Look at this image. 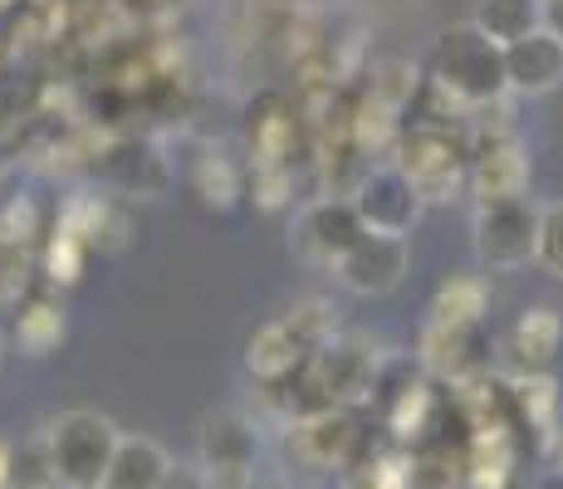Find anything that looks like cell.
Segmentation results:
<instances>
[{
    "mask_svg": "<svg viewBox=\"0 0 563 489\" xmlns=\"http://www.w3.org/2000/svg\"><path fill=\"white\" fill-rule=\"evenodd\" d=\"M427 84L446 93L451 103H461L465 113H481L510 93L505 89V49L485 40L475 25H451L431 45Z\"/></svg>",
    "mask_w": 563,
    "mask_h": 489,
    "instance_id": "1",
    "label": "cell"
},
{
    "mask_svg": "<svg viewBox=\"0 0 563 489\" xmlns=\"http://www.w3.org/2000/svg\"><path fill=\"white\" fill-rule=\"evenodd\" d=\"M465 152H471V133L456 123H431V118H411L397 137L393 167L411 181L421 205L451 201L465 187Z\"/></svg>",
    "mask_w": 563,
    "mask_h": 489,
    "instance_id": "2",
    "label": "cell"
},
{
    "mask_svg": "<svg viewBox=\"0 0 563 489\" xmlns=\"http://www.w3.org/2000/svg\"><path fill=\"white\" fill-rule=\"evenodd\" d=\"M123 431L113 426L99 411H64L49 421L40 455H45V470L54 489H99L108 460L118 451Z\"/></svg>",
    "mask_w": 563,
    "mask_h": 489,
    "instance_id": "3",
    "label": "cell"
},
{
    "mask_svg": "<svg viewBox=\"0 0 563 489\" xmlns=\"http://www.w3.org/2000/svg\"><path fill=\"white\" fill-rule=\"evenodd\" d=\"M285 455L309 475L349 470V465L367 460L363 451V421L349 407H319L305 416H289L285 426Z\"/></svg>",
    "mask_w": 563,
    "mask_h": 489,
    "instance_id": "4",
    "label": "cell"
},
{
    "mask_svg": "<svg viewBox=\"0 0 563 489\" xmlns=\"http://www.w3.org/2000/svg\"><path fill=\"white\" fill-rule=\"evenodd\" d=\"M197 470L206 475V489H251L255 485V455H260V431L245 411H206L197 431Z\"/></svg>",
    "mask_w": 563,
    "mask_h": 489,
    "instance_id": "5",
    "label": "cell"
},
{
    "mask_svg": "<svg viewBox=\"0 0 563 489\" xmlns=\"http://www.w3.org/2000/svg\"><path fill=\"white\" fill-rule=\"evenodd\" d=\"M475 259L490 269H519L539 249V205L529 196L475 205Z\"/></svg>",
    "mask_w": 563,
    "mask_h": 489,
    "instance_id": "6",
    "label": "cell"
},
{
    "mask_svg": "<svg viewBox=\"0 0 563 489\" xmlns=\"http://www.w3.org/2000/svg\"><path fill=\"white\" fill-rule=\"evenodd\" d=\"M465 191L475 196V205L525 196L529 191V147L519 143L515 133H471Z\"/></svg>",
    "mask_w": 563,
    "mask_h": 489,
    "instance_id": "7",
    "label": "cell"
},
{
    "mask_svg": "<svg viewBox=\"0 0 563 489\" xmlns=\"http://www.w3.org/2000/svg\"><path fill=\"white\" fill-rule=\"evenodd\" d=\"M309 147L305 118L289 93H260L245 108V152L251 167H295L299 152Z\"/></svg>",
    "mask_w": 563,
    "mask_h": 489,
    "instance_id": "8",
    "label": "cell"
},
{
    "mask_svg": "<svg viewBox=\"0 0 563 489\" xmlns=\"http://www.w3.org/2000/svg\"><path fill=\"white\" fill-rule=\"evenodd\" d=\"M349 205L358 211L363 231L397 235V241H407V231L421 221V196L411 191V181L393 167V162H377V167H367L363 181L349 191Z\"/></svg>",
    "mask_w": 563,
    "mask_h": 489,
    "instance_id": "9",
    "label": "cell"
},
{
    "mask_svg": "<svg viewBox=\"0 0 563 489\" xmlns=\"http://www.w3.org/2000/svg\"><path fill=\"white\" fill-rule=\"evenodd\" d=\"M363 235L358 211L349 205V196H319V201H305L295 215V249L309 259V265L333 269L339 255Z\"/></svg>",
    "mask_w": 563,
    "mask_h": 489,
    "instance_id": "10",
    "label": "cell"
},
{
    "mask_svg": "<svg viewBox=\"0 0 563 489\" xmlns=\"http://www.w3.org/2000/svg\"><path fill=\"white\" fill-rule=\"evenodd\" d=\"M490 347H485V323H441V319H427L421 329V343H417V357L431 377L441 382H465V377L485 373L490 367Z\"/></svg>",
    "mask_w": 563,
    "mask_h": 489,
    "instance_id": "11",
    "label": "cell"
},
{
    "mask_svg": "<svg viewBox=\"0 0 563 489\" xmlns=\"http://www.w3.org/2000/svg\"><path fill=\"white\" fill-rule=\"evenodd\" d=\"M333 275H339V285L353 289V293H393L407 275V241L363 231L358 241L339 255Z\"/></svg>",
    "mask_w": 563,
    "mask_h": 489,
    "instance_id": "12",
    "label": "cell"
},
{
    "mask_svg": "<svg viewBox=\"0 0 563 489\" xmlns=\"http://www.w3.org/2000/svg\"><path fill=\"white\" fill-rule=\"evenodd\" d=\"M505 49V89L519 98H544L563 84V40L549 35V30H534V35L515 40Z\"/></svg>",
    "mask_w": 563,
    "mask_h": 489,
    "instance_id": "13",
    "label": "cell"
},
{
    "mask_svg": "<svg viewBox=\"0 0 563 489\" xmlns=\"http://www.w3.org/2000/svg\"><path fill=\"white\" fill-rule=\"evenodd\" d=\"M559 347H563V319H559V309L539 303V309L519 313V323L510 329V338H505V367H510L515 377L549 373V367H554V357H559Z\"/></svg>",
    "mask_w": 563,
    "mask_h": 489,
    "instance_id": "14",
    "label": "cell"
},
{
    "mask_svg": "<svg viewBox=\"0 0 563 489\" xmlns=\"http://www.w3.org/2000/svg\"><path fill=\"white\" fill-rule=\"evenodd\" d=\"M305 357H309V347L289 333L285 319H269L265 329H255L251 343H245V367H251V377L260 387L289 382V377L305 367Z\"/></svg>",
    "mask_w": 563,
    "mask_h": 489,
    "instance_id": "15",
    "label": "cell"
},
{
    "mask_svg": "<svg viewBox=\"0 0 563 489\" xmlns=\"http://www.w3.org/2000/svg\"><path fill=\"white\" fill-rule=\"evenodd\" d=\"M402 127H407L402 108L383 103V98H373V93H363V89L353 93V108H349V143L358 147L367 162H393Z\"/></svg>",
    "mask_w": 563,
    "mask_h": 489,
    "instance_id": "16",
    "label": "cell"
},
{
    "mask_svg": "<svg viewBox=\"0 0 563 489\" xmlns=\"http://www.w3.org/2000/svg\"><path fill=\"white\" fill-rule=\"evenodd\" d=\"M456 416H461L465 431H515L510 382L490 377V367L456 382Z\"/></svg>",
    "mask_w": 563,
    "mask_h": 489,
    "instance_id": "17",
    "label": "cell"
},
{
    "mask_svg": "<svg viewBox=\"0 0 563 489\" xmlns=\"http://www.w3.org/2000/svg\"><path fill=\"white\" fill-rule=\"evenodd\" d=\"M167 451L147 436H118V451L108 460L99 489H157L167 475Z\"/></svg>",
    "mask_w": 563,
    "mask_h": 489,
    "instance_id": "18",
    "label": "cell"
},
{
    "mask_svg": "<svg viewBox=\"0 0 563 489\" xmlns=\"http://www.w3.org/2000/svg\"><path fill=\"white\" fill-rule=\"evenodd\" d=\"M471 25L495 45H515V40L544 30V0H481Z\"/></svg>",
    "mask_w": 563,
    "mask_h": 489,
    "instance_id": "19",
    "label": "cell"
},
{
    "mask_svg": "<svg viewBox=\"0 0 563 489\" xmlns=\"http://www.w3.org/2000/svg\"><path fill=\"white\" fill-rule=\"evenodd\" d=\"M191 191L206 211H231L245 196V167H235L225 152L206 147L197 162H191Z\"/></svg>",
    "mask_w": 563,
    "mask_h": 489,
    "instance_id": "20",
    "label": "cell"
},
{
    "mask_svg": "<svg viewBox=\"0 0 563 489\" xmlns=\"http://www.w3.org/2000/svg\"><path fill=\"white\" fill-rule=\"evenodd\" d=\"M108 171H113L118 187H128L137 196H157L167 187V162L157 157L153 143H137V137H128V143H118L108 152Z\"/></svg>",
    "mask_w": 563,
    "mask_h": 489,
    "instance_id": "21",
    "label": "cell"
},
{
    "mask_svg": "<svg viewBox=\"0 0 563 489\" xmlns=\"http://www.w3.org/2000/svg\"><path fill=\"white\" fill-rule=\"evenodd\" d=\"M490 313V285L481 275H451L431 299V319L441 323H485Z\"/></svg>",
    "mask_w": 563,
    "mask_h": 489,
    "instance_id": "22",
    "label": "cell"
},
{
    "mask_svg": "<svg viewBox=\"0 0 563 489\" xmlns=\"http://www.w3.org/2000/svg\"><path fill=\"white\" fill-rule=\"evenodd\" d=\"M421 69L411 59H373L367 64V74H363V93H373V98H383V103H393V108H407L417 103V93H421Z\"/></svg>",
    "mask_w": 563,
    "mask_h": 489,
    "instance_id": "23",
    "label": "cell"
},
{
    "mask_svg": "<svg viewBox=\"0 0 563 489\" xmlns=\"http://www.w3.org/2000/svg\"><path fill=\"white\" fill-rule=\"evenodd\" d=\"M510 407H515V426L529 431H549L559 411V387L549 373H529V377H510Z\"/></svg>",
    "mask_w": 563,
    "mask_h": 489,
    "instance_id": "24",
    "label": "cell"
},
{
    "mask_svg": "<svg viewBox=\"0 0 563 489\" xmlns=\"http://www.w3.org/2000/svg\"><path fill=\"white\" fill-rule=\"evenodd\" d=\"M15 338H20V347H25L30 357L54 353V347L64 343V313H59V303H49V299L25 303V309H20V323H15Z\"/></svg>",
    "mask_w": 563,
    "mask_h": 489,
    "instance_id": "25",
    "label": "cell"
},
{
    "mask_svg": "<svg viewBox=\"0 0 563 489\" xmlns=\"http://www.w3.org/2000/svg\"><path fill=\"white\" fill-rule=\"evenodd\" d=\"M295 167H245V196L260 205V211H285L295 201Z\"/></svg>",
    "mask_w": 563,
    "mask_h": 489,
    "instance_id": "26",
    "label": "cell"
},
{
    "mask_svg": "<svg viewBox=\"0 0 563 489\" xmlns=\"http://www.w3.org/2000/svg\"><path fill=\"white\" fill-rule=\"evenodd\" d=\"M279 319L289 323V333H295V338L305 343L309 353H313L319 343H329L333 333H339V319H333V309H329L323 299H299L295 309H285Z\"/></svg>",
    "mask_w": 563,
    "mask_h": 489,
    "instance_id": "27",
    "label": "cell"
},
{
    "mask_svg": "<svg viewBox=\"0 0 563 489\" xmlns=\"http://www.w3.org/2000/svg\"><path fill=\"white\" fill-rule=\"evenodd\" d=\"M534 259L549 269V275L563 279V201L539 211V249H534Z\"/></svg>",
    "mask_w": 563,
    "mask_h": 489,
    "instance_id": "28",
    "label": "cell"
},
{
    "mask_svg": "<svg viewBox=\"0 0 563 489\" xmlns=\"http://www.w3.org/2000/svg\"><path fill=\"white\" fill-rule=\"evenodd\" d=\"M339 489H387V480H383V470L373 465V455H367V460L349 465V470L339 475Z\"/></svg>",
    "mask_w": 563,
    "mask_h": 489,
    "instance_id": "29",
    "label": "cell"
},
{
    "mask_svg": "<svg viewBox=\"0 0 563 489\" xmlns=\"http://www.w3.org/2000/svg\"><path fill=\"white\" fill-rule=\"evenodd\" d=\"M157 489H206V475L191 470V465H167V475H162Z\"/></svg>",
    "mask_w": 563,
    "mask_h": 489,
    "instance_id": "30",
    "label": "cell"
},
{
    "mask_svg": "<svg viewBox=\"0 0 563 489\" xmlns=\"http://www.w3.org/2000/svg\"><path fill=\"white\" fill-rule=\"evenodd\" d=\"M544 30L563 40V0H544Z\"/></svg>",
    "mask_w": 563,
    "mask_h": 489,
    "instance_id": "31",
    "label": "cell"
},
{
    "mask_svg": "<svg viewBox=\"0 0 563 489\" xmlns=\"http://www.w3.org/2000/svg\"><path fill=\"white\" fill-rule=\"evenodd\" d=\"M10 465H15V460H10V445H5V441H0V489H5V485H10Z\"/></svg>",
    "mask_w": 563,
    "mask_h": 489,
    "instance_id": "32",
    "label": "cell"
},
{
    "mask_svg": "<svg viewBox=\"0 0 563 489\" xmlns=\"http://www.w3.org/2000/svg\"><path fill=\"white\" fill-rule=\"evenodd\" d=\"M0 357H5V343H0Z\"/></svg>",
    "mask_w": 563,
    "mask_h": 489,
    "instance_id": "33",
    "label": "cell"
}]
</instances>
